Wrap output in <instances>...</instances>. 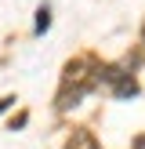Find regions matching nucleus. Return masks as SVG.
I'll return each mask as SVG.
<instances>
[{"instance_id":"nucleus-3","label":"nucleus","mask_w":145,"mask_h":149,"mask_svg":"<svg viewBox=\"0 0 145 149\" xmlns=\"http://www.w3.org/2000/svg\"><path fill=\"white\" fill-rule=\"evenodd\" d=\"M134 149H145V135H138V138H134Z\"/></svg>"},{"instance_id":"nucleus-1","label":"nucleus","mask_w":145,"mask_h":149,"mask_svg":"<svg viewBox=\"0 0 145 149\" xmlns=\"http://www.w3.org/2000/svg\"><path fill=\"white\" fill-rule=\"evenodd\" d=\"M65 149H102V146H98V138L91 131H72V138H69Z\"/></svg>"},{"instance_id":"nucleus-2","label":"nucleus","mask_w":145,"mask_h":149,"mask_svg":"<svg viewBox=\"0 0 145 149\" xmlns=\"http://www.w3.org/2000/svg\"><path fill=\"white\" fill-rule=\"evenodd\" d=\"M47 26H51V11H47V7H40V11H36V33H44Z\"/></svg>"},{"instance_id":"nucleus-4","label":"nucleus","mask_w":145,"mask_h":149,"mask_svg":"<svg viewBox=\"0 0 145 149\" xmlns=\"http://www.w3.org/2000/svg\"><path fill=\"white\" fill-rule=\"evenodd\" d=\"M142 40H145V26H142Z\"/></svg>"}]
</instances>
